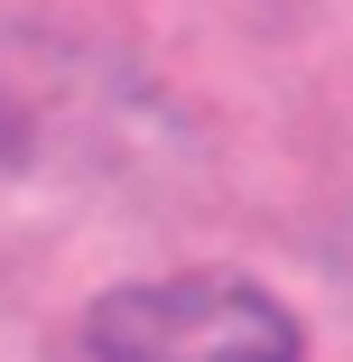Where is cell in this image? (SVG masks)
Here are the masks:
<instances>
[{
  "instance_id": "obj_1",
  "label": "cell",
  "mask_w": 353,
  "mask_h": 362,
  "mask_svg": "<svg viewBox=\"0 0 353 362\" xmlns=\"http://www.w3.org/2000/svg\"><path fill=\"white\" fill-rule=\"evenodd\" d=\"M93 362H307L298 316L260 279L233 269H168V279H121L84 316Z\"/></svg>"
}]
</instances>
